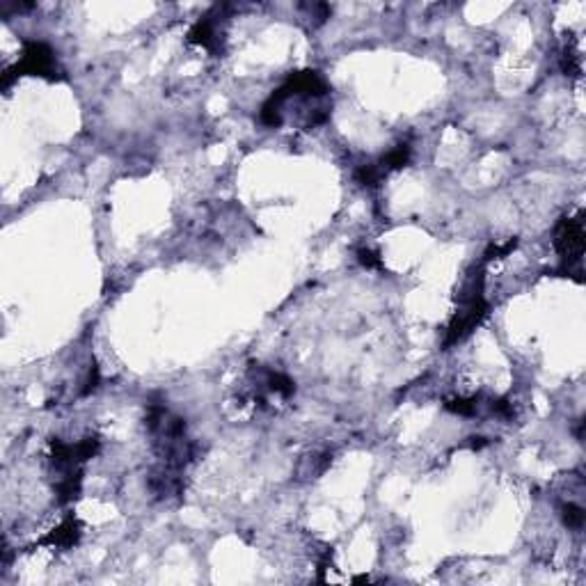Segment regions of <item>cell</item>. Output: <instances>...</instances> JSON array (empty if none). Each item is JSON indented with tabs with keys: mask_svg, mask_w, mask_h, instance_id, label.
Here are the masks:
<instances>
[{
	"mask_svg": "<svg viewBox=\"0 0 586 586\" xmlns=\"http://www.w3.org/2000/svg\"><path fill=\"white\" fill-rule=\"evenodd\" d=\"M555 247L563 262V270L570 275L584 257V222L577 218H561L555 230Z\"/></svg>",
	"mask_w": 586,
	"mask_h": 586,
	"instance_id": "3957f363",
	"label": "cell"
},
{
	"mask_svg": "<svg viewBox=\"0 0 586 586\" xmlns=\"http://www.w3.org/2000/svg\"><path fill=\"white\" fill-rule=\"evenodd\" d=\"M458 305L461 309L456 312V317L451 319L447 328L444 349H451V346L461 344L465 337H470L485 321L488 312H490V305H488V300L483 296V266H479V270L463 284L458 293Z\"/></svg>",
	"mask_w": 586,
	"mask_h": 586,
	"instance_id": "6da1fadb",
	"label": "cell"
},
{
	"mask_svg": "<svg viewBox=\"0 0 586 586\" xmlns=\"http://www.w3.org/2000/svg\"><path fill=\"white\" fill-rule=\"evenodd\" d=\"M561 520H563V525H566L568 529H582L584 527V520H586V513H584V508L577 506V504H563L561 506Z\"/></svg>",
	"mask_w": 586,
	"mask_h": 586,
	"instance_id": "9c48e42d",
	"label": "cell"
},
{
	"mask_svg": "<svg viewBox=\"0 0 586 586\" xmlns=\"http://www.w3.org/2000/svg\"><path fill=\"white\" fill-rule=\"evenodd\" d=\"M230 5H218L213 7L209 14L202 16L197 24H195L188 32V41L195 46H202L213 56H220L222 53V41H225V30L220 26V19L230 12Z\"/></svg>",
	"mask_w": 586,
	"mask_h": 586,
	"instance_id": "277c9868",
	"label": "cell"
},
{
	"mask_svg": "<svg viewBox=\"0 0 586 586\" xmlns=\"http://www.w3.org/2000/svg\"><path fill=\"white\" fill-rule=\"evenodd\" d=\"M19 76H41V78L48 81H60L62 69L48 44H44V41H26L24 56L3 76V88H9V83L16 81Z\"/></svg>",
	"mask_w": 586,
	"mask_h": 586,
	"instance_id": "7a4b0ae2",
	"label": "cell"
},
{
	"mask_svg": "<svg viewBox=\"0 0 586 586\" xmlns=\"http://www.w3.org/2000/svg\"><path fill=\"white\" fill-rule=\"evenodd\" d=\"M387 175L381 170L378 163H369V165H360L355 170V181L360 183L364 188H376L381 186V181L385 179Z\"/></svg>",
	"mask_w": 586,
	"mask_h": 586,
	"instance_id": "ba28073f",
	"label": "cell"
},
{
	"mask_svg": "<svg viewBox=\"0 0 586 586\" xmlns=\"http://www.w3.org/2000/svg\"><path fill=\"white\" fill-rule=\"evenodd\" d=\"M561 71L566 76H570V78H577V76L582 73V60L572 48H566L561 53Z\"/></svg>",
	"mask_w": 586,
	"mask_h": 586,
	"instance_id": "30bf717a",
	"label": "cell"
},
{
	"mask_svg": "<svg viewBox=\"0 0 586 586\" xmlns=\"http://www.w3.org/2000/svg\"><path fill=\"white\" fill-rule=\"evenodd\" d=\"M357 259H360V264L369 270H374V268H383V259L381 255L376 252V250H369V247H362V250H357Z\"/></svg>",
	"mask_w": 586,
	"mask_h": 586,
	"instance_id": "7c38bea8",
	"label": "cell"
},
{
	"mask_svg": "<svg viewBox=\"0 0 586 586\" xmlns=\"http://www.w3.org/2000/svg\"><path fill=\"white\" fill-rule=\"evenodd\" d=\"M410 154H412L410 145L408 143H401L392 151H387V154L381 160H378V165H381V170L385 172V175H389V172L406 168L408 163H410Z\"/></svg>",
	"mask_w": 586,
	"mask_h": 586,
	"instance_id": "8992f818",
	"label": "cell"
},
{
	"mask_svg": "<svg viewBox=\"0 0 586 586\" xmlns=\"http://www.w3.org/2000/svg\"><path fill=\"white\" fill-rule=\"evenodd\" d=\"M81 536H83L81 523L73 515H69V518H64L44 540H41V545H48V548H56V550H71V548L78 545Z\"/></svg>",
	"mask_w": 586,
	"mask_h": 586,
	"instance_id": "5b68a950",
	"label": "cell"
},
{
	"mask_svg": "<svg viewBox=\"0 0 586 586\" xmlns=\"http://www.w3.org/2000/svg\"><path fill=\"white\" fill-rule=\"evenodd\" d=\"M99 383H101L99 366H92L90 376H88V383H85V387H83V396H90L92 392H96V389H99Z\"/></svg>",
	"mask_w": 586,
	"mask_h": 586,
	"instance_id": "4fadbf2b",
	"label": "cell"
},
{
	"mask_svg": "<svg viewBox=\"0 0 586 586\" xmlns=\"http://www.w3.org/2000/svg\"><path fill=\"white\" fill-rule=\"evenodd\" d=\"M481 408L479 396H447L444 399V410L453 412L461 417H474Z\"/></svg>",
	"mask_w": 586,
	"mask_h": 586,
	"instance_id": "52a82bcc",
	"label": "cell"
},
{
	"mask_svg": "<svg viewBox=\"0 0 586 586\" xmlns=\"http://www.w3.org/2000/svg\"><path fill=\"white\" fill-rule=\"evenodd\" d=\"M518 247V238H511V241H506L504 245H490L485 250L483 255V262H493V259H502V257H508Z\"/></svg>",
	"mask_w": 586,
	"mask_h": 586,
	"instance_id": "8fae6325",
	"label": "cell"
}]
</instances>
